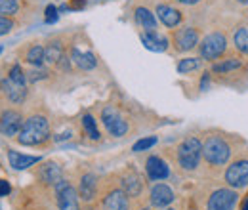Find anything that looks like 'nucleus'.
Returning a JSON list of instances; mask_svg holds the SVG:
<instances>
[{"instance_id":"nucleus-1","label":"nucleus","mask_w":248,"mask_h":210,"mask_svg":"<svg viewBox=\"0 0 248 210\" xmlns=\"http://www.w3.org/2000/svg\"><path fill=\"white\" fill-rule=\"evenodd\" d=\"M50 138V122L42 115H32L23 122L19 134H17V142L21 145H40Z\"/></svg>"},{"instance_id":"nucleus-2","label":"nucleus","mask_w":248,"mask_h":210,"mask_svg":"<svg viewBox=\"0 0 248 210\" xmlns=\"http://www.w3.org/2000/svg\"><path fill=\"white\" fill-rule=\"evenodd\" d=\"M202 159L208 166L219 168L225 166L231 159V145L223 136H208L202 142Z\"/></svg>"},{"instance_id":"nucleus-3","label":"nucleus","mask_w":248,"mask_h":210,"mask_svg":"<svg viewBox=\"0 0 248 210\" xmlns=\"http://www.w3.org/2000/svg\"><path fill=\"white\" fill-rule=\"evenodd\" d=\"M202 159V142L195 136L186 138L178 145V162L184 170H195Z\"/></svg>"},{"instance_id":"nucleus-4","label":"nucleus","mask_w":248,"mask_h":210,"mask_svg":"<svg viewBox=\"0 0 248 210\" xmlns=\"http://www.w3.org/2000/svg\"><path fill=\"white\" fill-rule=\"evenodd\" d=\"M227 50V38L221 32H210L202 38V42L199 44V54L202 60L214 61L221 58Z\"/></svg>"},{"instance_id":"nucleus-5","label":"nucleus","mask_w":248,"mask_h":210,"mask_svg":"<svg viewBox=\"0 0 248 210\" xmlns=\"http://www.w3.org/2000/svg\"><path fill=\"white\" fill-rule=\"evenodd\" d=\"M239 201V193L233 187H221L216 189L208 201H206V210H235Z\"/></svg>"},{"instance_id":"nucleus-6","label":"nucleus","mask_w":248,"mask_h":210,"mask_svg":"<svg viewBox=\"0 0 248 210\" xmlns=\"http://www.w3.org/2000/svg\"><path fill=\"white\" fill-rule=\"evenodd\" d=\"M225 183L233 189L248 187V159H237L227 166Z\"/></svg>"},{"instance_id":"nucleus-7","label":"nucleus","mask_w":248,"mask_h":210,"mask_svg":"<svg viewBox=\"0 0 248 210\" xmlns=\"http://www.w3.org/2000/svg\"><path fill=\"white\" fill-rule=\"evenodd\" d=\"M101 120L105 124L107 132L111 136H115V138H121V136H124L128 132V122H126V119H124L115 107H111V105L101 111Z\"/></svg>"},{"instance_id":"nucleus-8","label":"nucleus","mask_w":248,"mask_h":210,"mask_svg":"<svg viewBox=\"0 0 248 210\" xmlns=\"http://www.w3.org/2000/svg\"><path fill=\"white\" fill-rule=\"evenodd\" d=\"M54 187H56V197H58L60 210H80L78 209V193L69 181H58Z\"/></svg>"},{"instance_id":"nucleus-9","label":"nucleus","mask_w":248,"mask_h":210,"mask_svg":"<svg viewBox=\"0 0 248 210\" xmlns=\"http://www.w3.org/2000/svg\"><path fill=\"white\" fill-rule=\"evenodd\" d=\"M174 46L178 52H189L199 46V31L193 27H182L174 32Z\"/></svg>"},{"instance_id":"nucleus-10","label":"nucleus","mask_w":248,"mask_h":210,"mask_svg":"<svg viewBox=\"0 0 248 210\" xmlns=\"http://www.w3.org/2000/svg\"><path fill=\"white\" fill-rule=\"evenodd\" d=\"M103 210H130V201L128 195L124 193L123 189H111L101 203Z\"/></svg>"},{"instance_id":"nucleus-11","label":"nucleus","mask_w":248,"mask_h":210,"mask_svg":"<svg viewBox=\"0 0 248 210\" xmlns=\"http://www.w3.org/2000/svg\"><path fill=\"white\" fill-rule=\"evenodd\" d=\"M23 126V119L17 111H6L0 117V132L4 136H17Z\"/></svg>"},{"instance_id":"nucleus-12","label":"nucleus","mask_w":248,"mask_h":210,"mask_svg":"<svg viewBox=\"0 0 248 210\" xmlns=\"http://www.w3.org/2000/svg\"><path fill=\"white\" fill-rule=\"evenodd\" d=\"M145 172H147L149 180H153V181L166 180L168 174H170L168 164H166L160 157H156V155H153V157L147 159V162H145Z\"/></svg>"},{"instance_id":"nucleus-13","label":"nucleus","mask_w":248,"mask_h":210,"mask_svg":"<svg viewBox=\"0 0 248 210\" xmlns=\"http://www.w3.org/2000/svg\"><path fill=\"white\" fill-rule=\"evenodd\" d=\"M156 16H158L160 23L164 27H170V29H174V27H178L182 23V12L172 8V6H168V4H158L156 6Z\"/></svg>"},{"instance_id":"nucleus-14","label":"nucleus","mask_w":248,"mask_h":210,"mask_svg":"<svg viewBox=\"0 0 248 210\" xmlns=\"http://www.w3.org/2000/svg\"><path fill=\"white\" fill-rule=\"evenodd\" d=\"M174 201V191L166 183H156L151 189V205L156 209H166Z\"/></svg>"},{"instance_id":"nucleus-15","label":"nucleus","mask_w":248,"mask_h":210,"mask_svg":"<svg viewBox=\"0 0 248 210\" xmlns=\"http://www.w3.org/2000/svg\"><path fill=\"white\" fill-rule=\"evenodd\" d=\"M97 195V178L93 174H84L78 183V197L86 203H90Z\"/></svg>"},{"instance_id":"nucleus-16","label":"nucleus","mask_w":248,"mask_h":210,"mask_svg":"<svg viewBox=\"0 0 248 210\" xmlns=\"http://www.w3.org/2000/svg\"><path fill=\"white\" fill-rule=\"evenodd\" d=\"M134 17H136V23L145 31V32H155L156 31V19H155V14H151L147 8L140 6L136 8L134 12Z\"/></svg>"},{"instance_id":"nucleus-17","label":"nucleus","mask_w":248,"mask_h":210,"mask_svg":"<svg viewBox=\"0 0 248 210\" xmlns=\"http://www.w3.org/2000/svg\"><path fill=\"white\" fill-rule=\"evenodd\" d=\"M141 44L151 52H166V48H168V40L162 34H158L156 31L155 32H143Z\"/></svg>"},{"instance_id":"nucleus-18","label":"nucleus","mask_w":248,"mask_h":210,"mask_svg":"<svg viewBox=\"0 0 248 210\" xmlns=\"http://www.w3.org/2000/svg\"><path fill=\"white\" fill-rule=\"evenodd\" d=\"M8 161H10V166H14L16 170H25V168H29V166H32V164L40 162L38 157L21 155V153H17V151H14V149L8 151Z\"/></svg>"},{"instance_id":"nucleus-19","label":"nucleus","mask_w":248,"mask_h":210,"mask_svg":"<svg viewBox=\"0 0 248 210\" xmlns=\"http://www.w3.org/2000/svg\"><path fill=\"white\" fill-rule=\"evenodd\" d=\"M121 183H123V191L128 197H138L141 193V189H143V181L136 172H128L126 176H123Z\"/></svg>"},{"instance_id":"nucleus-20","label":"nucleus","mask_w":248,"mask_h":210,"mask_svg":"<svg viewBox=\"0 0 248 210\" xmlns=\"http://www.w3.org/2000/svg\"><path fill=\"white\" fill-rule=\"evenodd\" d=\"M71 60L75 61L77 67H80L82 71H92L93 67L97 65V60L92 52H80L78 48H73L71 52Z\"/></svg>"},{"instance_id":"nucleus-21","label":"nucleus","mask_w":248,"mask_h":210,"mask_svg":"<svg viewBox=\"0 0 248 210\" xmlns=\"http://www.w3.org/2000/svg\"><path fill=\"white\" fill-rule=\"evenodd\" d=\"M38 176H40V180L44 181V183H52V185H56L58 181L63 180L62 168H60L56 162H48V164H44V166L40 168Z\"/></svg>"},{"instance_id":"nucleus-22","label":"nucleus","mask_w":248,"mask_h":210,"mask_svg":"<svg viewBox=\"0 0 248 210\" xmlns=\"http://www.w3.org/2000/svg\"><path fill=\"white\" fill-rule=\"evenodd\" d=\"M241 67H243L241 58H225V60L219 61V63H214L212 71L217 73V75H227V73H233V71H237Z\"/></svg>"},{"instance_id":"nucleus-23","label":"nucleus","mask_w":248,"mask_h":210,"mask_svg":"<svg viewBox=\"0 0 248 210\" xmlns=\"http://www.w3.org/2000/svg\"><path fill=\"white\" fill-rule=\"evenodd\" d=\"M44 58L48 63H54V65H58L63 58V48L60 42H52V44H48L46 48H44Z\"/></svg>"},{"instance_id":"nucleus-24","label":"nucleus","mask_w":248,"mask_h":210,"mask_svg":"<svg viewBox=\"0 0 248 210\" xmlns=\"http://www.w3.org/2000/svg\"><path fill=\"white\" fill-rule=\"evenodd\" d=\"M25 61H29L34 67H40V65L46 61V58H44V48H42L40 44L31 46L29 52H27V56H25Z\"/></svg>"},{"instance_id":"nucleus-25","label":"nucleus","mask_w":248,"mask_h":210,"mask_svg":"<svg viewBox=\"0 0 248 210\" xmlns=\"http://www.w3.org/2000/svg\"><path fill=\"white\" fill-rule=\"evenodd\" d=\"M6 92H8L10 99H12V101H16V103L23 101V99H25V96H27L25 86H21V84H14L12 81H8V84H6Z\"/></svg>"},{"instance_id":"nucleus-26","label":"nucleus","mask_w":248,"mask_h":210,"mask_svg":"<svg viewBox=\"0 0 248 210\" xmlns=\"http://www.w3.org/2000/svg\"><path fill=\"white\" fill-rule=\"evenodd\" d=\"M82 128L86 132V136L90 140H99V130H97V122L92 115H84L82 117Z\"/></svg>"},{"instance_id":"nucleus-27","label":"nucleus","mask_w":248,"mask_h":210,"mask_svg":"<svg viewBox=\"0 0 248 210\" xmlns=\"http://www.w3.org/2000/svg\"><path fill=\"white\" fill-rule=\"evenodd\" d=\"M235 48L243 54H248V29H237L233 34Z\"/></svg>"},{"instance_id":"nucleus-28","label":"nucleus","mask_w":248,"mask_h":210,"mask_svg":"<svg viewBox=\"0 0 248 210\" xmlns=\"http://www.w3.org/2000/svg\"><path fill=\"white\" fill-rule=\"evenodd\" d=\"M201 67V60L199 58H184L178 63V73L180 75H187V73H193Z\"/></svg>"},{"instance_id":"nucleus-29","label":"nucleus","mask_w":248,"mask_h":210,"mask_svg":"<svg viewBox=\"0 0 248 210\" xmlns=\"http://www.w3.org/2000/svg\"><path fill=\"white\" fill-rule=\"evenodd\" d=\"M19 10V2L17 0H0V16H14Z\"/></svg>"},{"instance_id":"nucleus-30","label":"nucleus","mask_w":248,"mask_h":210,"mask_svg":"<svg viewBox=\"0 0 248 210\" xmlns=\"http://www.w3.org/2000/svg\"><path fill=\"white\" fill-rule=\"evenodd\" d=\"M155 144H156L155 136H149V138H141L140 142H136V144L132 145V151H134V153H141V151L151 149Z\"/></svg>"},{"instance_id":"nucleus-31","label":"nucleus","mask_w":248,"mask_h":210,"mask_svg":"<svg viewBox=\"0 0 248 210\" xmlns=\"http://www.w3.org/2000/svg\"><path fill=\"white\" fill-rule=\"evenodd\" d=\"M8 81H12L14 84H21V86H25V73H23L21 65H14V67H12V71H10V79H8Z\"/></svg>"},{"instance_id":"nucleus-32","label":"nucleus","mask_w":248,"mask_h":210,"mask_svg":"<svg viewBox=\"0 0 248 210\" xmlns=\"http://www.w3.org/2000/svg\"><path fill=\"white\" fill-rule=\"evenodd\" d=\"M58 17H60V10H58L54 4H50V6L46 8L44 21H46V23H56V21H58Z\"/></svg>"},{"instance_id":"nucleus-33","label":"nucleus","mask_w":248,"mask_h":210,"mask_svg":"<svg viewBox=\"0 0 248 210\" xmlns=\"http://www.w3.org/2000/svg\"><path fill=\"white\" fill-rule=\"evenodd\" d=\"M14 27V23H12V19H8L6 16H0V36L2 34H8L10 31Z\"/></svg>"},{"instance_id":"nucleus-34","label":"nucleus","mask_w":248,"mask_h":210,"mask_svg":"<svg viewBox=\"0 0 248 210\" xmlns=\"http://www.w3.org/2000/svg\"><path fill=\"white\" fill-rule=\"evenodd\" d=\"M10 193V183L6 180H0V197H6Z\"/></svg>"},{"instance_id":"nucleus-35","label":"nucleus","mask_w":248,"mask_h":210,"mask_svg":"<svg viewBox=\"0 0 248 210\" xmlns=\"http://www.w3.org/2000/svg\"><path fill=\"white\" fill-rule=\"evenodd\" d=\"M84 4H86V0H71V10H82L84 8Z\"/></svg>"},{"instance_id":"nucleus-36","label":"nucleus","mask_w":248,"mask_h":210,"mask_svg":"<svg viewBox=\"0 0 248 210\" xmlns=\"http://www.w3.org/2000/svg\"><path fill=\"white\" fill-rule=\"evenodd\" d=\"M46 77V71H32L29 81H38V79H44Z\"/></svg>"},{"instance_id":"nucleus-37","label":"nucleus","mask_w":248,"mask_h":210,"mask_svg":"<svg viewBox=\"0 0 248 210\" xmlns=\"http://www.w3.org/2000/svg\"><path fill=\"white\" fill-rule=\"evenodd\" d=\"M208 73H204V77H202V81H201V90H206V82H208Z\"/></svg>"},{"instance_id":"nucleus-38","label":"nucleus","mask_w":248,"mask_h":210,"mask_svg":"<svg viewBox=\"0 0 248 210\" xmlns=\"http://www.w3.org/2000/svg\"><path fill=\"white\" fill-rule=\"evenodd\" d=\"M180 4H187V6H193V4H197V2H201V0H178Z\"/></svg>"},{"instance_id":"nucleus-39","label":"nucleus","mask_w":248,"mask_h":210,"mask_svg":"<svg viewBox=\"0 0 248 210\" xmlns=\"http://www.w3.org/2000/svg\"><path fill=\"white\" fill-rule=\"evenodd\" d=\"M241 210H248V195H247V199L243 201V205H241Z\"/></svg>"},{"instance_id":"nucleus-40","label":"nucleus","mask_w":248,"mask_h":210,"mask_svg":"<svg viewBox=\"0 0 248 210\" xmlns=\"http://www.w3.org/2000/svg\"><path fill=\"white\" fill-rule=\"evenodd\" d=\"M237 2H241V4H248V0H237Z\"/></svg>"},{"instance_id":"nucleus-41","label":"nucleus","mask_w":248,"mask_h":210,"mask_svg":"<svg viewBox=\"0 0 248 210\" xmlns=\"http://www.w3.org/2000/svg\"><path fill=\"white\" fill-rule=\"evenodd\" d=\"M158 210H172V209H158Z\"/></svg>"},{"instance_id":"nucleus-42","label":"nucleus","mask_w":248,"mask_h":210,"mask_svg":"<svg viewBox=\"0 0 248 210\" xmlns=\"http://www.w3.org/2000/svg\"><path fill=\"white\" fill-rule=\"evenodd\" d=\"M140 210H149V209H140Z\"/></svg>"},{"instance_id":"nucleus-43","label":"nucleus","mask_w":248,"mask_h":210,"mask_svg":"<svg viewBox=\"0 0 248 210\" xmlns=\"http://www.w3.org/2000/svg\"><path fill=\"white\" fill-rule=\"evenodd\" d=\"M0 54H2V48H0Z\"/></svg>"}]
</instances>
